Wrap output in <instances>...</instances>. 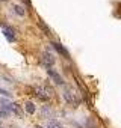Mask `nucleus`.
I'll return each mask as SVG.
<instances>
[{
    "mask_svg": "<svg viewBox=\"0 0 121 128\" xmlns=\"http://www.w3.org/2000/svg\"><path fill=\"white\" fill-rule=\"evenodd\" d=\"M64 98H65V101H67L68 104H73L74 107H77V106L80 104V96H79V94H77L73 88H65V90H64Z\"/></svg>",
    "mask_w": 121,
    "mask_h": 128,
    "instance_id": "nucleus-1",
    "label": "nucleus"
},
{
    "mask_svg": "<svg viewBox=\"0 0 121 128\" xmlns=\"http://www.w3.org/2000/svg\"><path fill=\"white\" fill-rule=\"evenodd\" d=\"M35 92L39 98L42 100H47L50 95H51V89H47V88H35Z\"/></svg>",
    "mask_w": 121,
    "mask_h": 128,
    "instance_id": "nucleus-2",
    "label": "nucleus"
},
{
    "mask_svg": "<svg viewBox=\"0 0 121 128\" xmlns=\"http://www.w3.org/2000/svg\"><path fill=\"white\" fill-rule=\"evenodd\" d=\"M47 74L53 78V82H54L56 84H64V78L60 77L56 71H53V70H50V68H48V70H47Z\"/></svg>",
    "mask_w": 121,
    "mask_h": 128,
    "instance_id": "nucleus-3",
    "label": "nucleus"
},
{
    "mask_svg": "<svg viewBox=\"0 0 121 128\" xmlns=\"http://www.w3.org/2000/svg\"><path fill=\"white\" fill-rule=\"evenodd\" d=\"M42 62H44V65L51 66L53 63H54V57H53V54H50V53H44V56H42Z\"/></svg>",
    "mask_w": 121,
    "mask_h": 128,
    "instance_id": "nucleus-4",
    "label": "nucleus"
},
{
    "mask_svg": "<svg viewBox=\"0 0 121 128\" xmlns=\"http://www.w3.org/2000/svg\"><path fill=\"white\" fill-rule=\"evenodd\" d=\"M53 47H54V50H56L57 53H60V54H62L64 57H70V53H68V51H67V50H65L62 45H60L59 42H54V44H53Z\"/></svg>",
    "mask_w": 121,
    "mask_h": 128,
    "instance_id": "nucleus-5",
    "label": "nucleus"
},
{
    "mask_svg": "<svg viewBox=\"0 0 121 128\" xmlns=\"http://www.w3.org/2000/svg\"><path fill=\"white\" fill-rule=\"evenodd\" d=\"M3 33H5V36H6L9 41H14V29H11V27H5Z\"/></svg>",
    "mask_w": 121,
    "mask_h": 128,
    "instance_id": "nucleus-6",
    "label": "nucleus"
},
{
    "mask_svg": "<svg viewBox=\"0 0 121 128\" xmlns=\"http://www.w3.org/2000/svg\"><path fill=\"white\" fill-rule=\"evenodd\" d=\"M26 112H27V113H30V114H32V113H35V104H33V102H30V101H27V102H26Z\"/></svg>",
    "mask_w": 121,
    "mask_h": 128,
    "instance_id": "nucleus-7",
    "label": "nucleus"
},
{
    "mask_svg": "<svg viewBox=\"0 0 121 128\" xmlns=\"http://www.w3.org/2000/svg\"><path fill=\"white\" fill-rule=\"evenodd\" d=\"M47 126H48V128H64L60 124H57V122H54V120H50V122L47 124Z\"/></svg>",
    "mask_w": 121,
    "mask_h": 128,
    "instance_id": "nucleus-8",
    "label": "nucleus"
},
{
    "mask_svg": "<svg viewBox=\"0 0 121 128\" xmlns=\"http://www.w3.org/2000/svg\"><path fill=\"white\" fill-rule=\"evenodd\" d=\"M11 110H14V112H15L18 116H21V108H20V106H18V104H12Z\"/></svg>",
    "mask_w": 121,
    "mask_h": 128,
    "instance_id": "nucleus-9",
    "label": "nucleus"
},
{
    "mask_svg": "<svg viewBox=\"0 0 121 128\" xmlns=\"http://www.w3.org/2000/svg\"><path fill=\"white\" fill-rule=\"evenodd\" d=\"M15 12H17V14H20V15H24V11H23V8H21V6H15Z\"/></svg>",
    "mask_w": 121,
    "mask_h": 128,
    "instance_id": "nucleus-10",
    "label": "nucleus"
},
{
    "mask_svg": "<svg viewBox=\"0 0 121 128\" xmlns=\"http://www.w3.org/2000/svg\"><path fill=\"white\" fill-rule=\"evenodd\" d=\"M36 128H44V126H39V125H38V126H36Z\"/></svg>",
    "mask_w": 121,
    "mask_h": 128,
    "instance_id": "nucleus-11",
    "label": "nucleus"
}]
</instances>
